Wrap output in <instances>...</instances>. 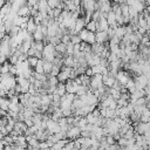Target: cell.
<instances>
[{
    "instance_id": "4",
    "label": "cell",
    "mask_w": 150,
    "mask_h": 150,
    "mask_svg": "<svg viewBox=\"0 0 150 150\" xmlns=\"http://www.w3.org/2000/svg\"><path fill=\"white\" fill-rule=\"evenodd\" d=\"M80 84H77L75 82V80H68L66 83H64V87H66V93H69V94H75L77 88H79Z\"/></svg>"
},
{
    "instance_id": "8",
    "label": "cell",
    "mask_w": 150,
    "mask_h": 150,
    "mask_svg": "<svg viewBox=\"0 0 150 150\" xmlns=\"http://www.w3.org/2000/svg\"><path fill=\"white\" fill-rule=\"evenodd\" d=\"M42 68H43V73L45 74H49L52 68H53V63L47 61V60H42Z\"/></svg>"
},
{
    "instance_id": "6",
    "label": "cell",
    "mask_w": 150,
    "mask_h": 150,
    "mask_svg": "<svg viewBox=\"0 0 150 150\" xmlns=\"http://www.w3.org/2000/svg\"><path fill=\"white\" fill-rule=\"evenodd\" d=\"M54 93H56V94H57L60 97H61L62 95H64V94H66V87H64V83L59 82V83L56 84V87H55Z\"/></svg>"
},
{
    "instance_id": "2",
    "label": "cell",
    "mask_w": 150,
    "mask_h": 150,
    "mask_svg": "<svg viewBox=\"0 0 150 150\" xmlns=\"http://www.w3.org/2000/svg\"><path fill=\"white\" fill-rule=\"evenodd\" d=\"M80 134H81V129H80L77 125H71V127H69V129H68L67 132H66L67 138L70 139V141H74V139H76L77 137H80Z\"/></svg>"
},
{
    "instance_id": "1",
    "label": "cell",
    "mask_w": 150,
    "mask_h": 150,
    "mask_svg": "<svg viewBox=\"0 0 150 150\" xmlns=\"http://www.w3.org/2000/svg\"><path fill=\"white\" fill-rule=\"evenodd\" d=\"M77 35H79V38L81 39V41H84V42H87V43H89V45H91V43L95 42V33L89 32V30H87L86 28L81 29V30L77 33Z\"/></svg>"
},
{
    "instance_id": "3",
    "label": "cell",
    "mask_w": 150,
    "mask_h": 150,
    "mask_svg": "<svg viewBox=\"0 0 150 150\" xmlns=\"http://www.w3.org/2000/svg\"><path fill=\"white\" fill-rule=\"evenodd\" d=\"M109 39L105 30H96L95 32V42L97 43H108Z\"/></svg>"
},
{
    "instance_id": "11",
    "label": "cell",
    "mask_w": 150,
    "mask_h": 150,
    "mask_svg": "<svg viewBox=\"0 0 150 150\" xmlns=\"http://www.w3.org/2000/svg\"><path fill=\"white\" fill-rule=\"evenodd\" d=\"M80 42H81V39L79 38L77 34H70V43L77 45V43H80Z\"/></svg>"
},
{
    "instance_id": "9",
    "label": "cell",
    "mask_w": 150,
    "mask_h": 150,
    "mask_svg": "<svg viewBox=\"0 0 150 150\" xmlns=\"http://www.w3.org/2000/svg\"><path fill=\"white\" fill-rule=\"evenodd\" d=\"M66 46H67V45L60 42V43H57L56 46H54V49H55L56 53H59V54H61V55H66Z\"/></svg>"
},
{
    "instance_id": "5",
    "label": "cell",
    "mask_w": 150,
    "mask_h": 150,
    "mask_svg": "<svg viewBox=\"0 0 150 150\" xmlns=\"http://www.w3.org/2000/svg\"><path fill=\"white\" fill-rule=\"evenodd\" d=\"M36 27H38L36 22L34 21V19H33L32 16H29V18L27 19V22H26V32L29 33V34H32V33L36 29Z\"/></svg>"
},
{
    "instance_id": "10",
    "label": "cell",
    "mask_w": 150,
    "mask_h": 150,
    "mask_svg": "<svg viewBox=\"0 0 150 150\" xmlns=\"http://www.w3.org/2000/svg\"><path fill=\"white\" fill-rule=\"evenodd\" d=\"M33 70H34V73H39V74L43 73V68H42V59H39V60H38V63L35 64V67L33 68ZM43 74H45V73H43Z\"/></svg>"
},
{
    "instance_id": "12",
    "label": "cell",
    "mask_w": 150,
    "mask_h": 150,
    "mask_svg": "<svg viewBox=\"0 0 150 150\" xmlns=\"http://www.w3.org/2000/svg\"><path fill=\"white\" fill-rule=\"evenodd\" d=\"M61 150H62V149H61Z\"/></svg>"
},
{
    "instance_id": "7",
    "label": "cell",
    "mask_w": 150,
    "mask_h": 150,
    "mask_svg": "<svg viewBox=\"0 0 150 150\" xmlns=\"http://www.w3.org/2000/svg\"><path fill=\"white\" fill-rule=\"evenodd\" d=\"M84 28H86L87 30H89V32L95 33V32L97 30V29H96V21H94V20H89L88 22H86Z\"/></svg>"
}]
</instances>
